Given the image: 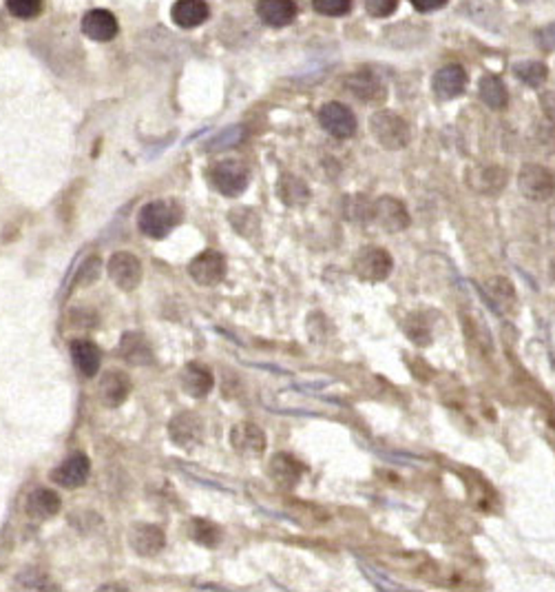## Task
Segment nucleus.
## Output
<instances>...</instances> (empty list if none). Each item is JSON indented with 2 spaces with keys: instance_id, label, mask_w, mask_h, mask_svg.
<instances>
[{
  "instance_id": "1",
  "label": "nucleus",
  "mask_w": 555,
  "mask_h": 592,
  "mask_svg": "<svg viewBox=\"0 0 555 592\" xmlns=\"http://www.w3.org/2000/svg\"><path fill=\"white\" fill-rule=\"evenodd\" d=\"M181 222V209L171 200H153L137 213V229L146 238L162 240Z\"/></svg>"
},
{
  "instance_id": "2",
  "label": "nucleus",
  "mask_w": 555,
  "mask_h": 592,
  "mask_svg": "<svg viewBox=\"0 0 555 592\" xmlns=\"http://www.w3.org/2000/svg\"><path fill=\"white\" fill-rule=\"evenodd\" d=\"M370 134L387 151H401L412 143L410 125L394 111H376L370 118Z\"/></svg>"
},
{
  "instance_id": "3",
  "label": "nucleus",
  "mask_w": 555,
  "mask_h": 592,
  "mask_svg": "<svg viewBox=\"0 0 555 592\" xmlns=\"http://www.w3.org/2000/svg\"><path fill=\"white\" fill-rule=\"evenodd\" d=\"M392 268H394V260H392V256L383 247H363L355 256V260H352L355 276L358 280L370 282V285L387 280Z\"/></svg>"
},
{
  "instance_id": "4",
  "label": "nucleus",
  "mask_w": 555,
  "mask_h": 592,
  "mask_svg": "<svg viewBox=\"0 0 555 592\" xmlns=\"http://www.w3.org/2000/svg\"><path fill=\"white\" fill-rule=\"evenodd\" d=\"M210 183H213V187L222 195H226V198H237V195H242L245 187H248L250 171L242 160H219V163L213 164V169H210Z\"/></svg>"
},
{
  "instance_id": "5",
  "label": "nucleus",
  "mask_w": 555,
  "mask_h": 592,
  "mask_svg": "<svg viewBox=\"0 0 555 592\" xmlns=\"http://www.w3.org/2000/svg\"><path fill=\"white\" fill-rule=\"evenodd\" d=\"M518 187L527 200L544 202L555 191L553 174L542 164H524L518 174Z\"/></svg>"
},
{
  "instance_id": "6",
  "label": "nucleus",
  "mask_w": 555,
  "mask_h": 592,
  "mask_svg": "<svg viewBox=\"0 0 555 592\" xmlns=\"http://www.w3.org/2000/svg\"><path fill=\"white\" fill-rule=\"evenodd\" d=\"M319 125L332 136V138L347 140L356 134V116L350 107L343 102H326L319 109Z\"/></svg>"
},
{
  "instance_id": "7",
  "label": "nucleus",
  "mask_w": 555,
  "mask_h": 592,
  "mask_svg": "<svg viewBox=\"0 0 555 592\" xmlns=\"http://www.w3.org/2000/svg\"><path fill=\"white\" fill-rule=\"evenodd\" d=\"M367 218L375 220L376 227H381L387 233H399L410 227V213H407L405 204L390 198V195H383L375 204H370Z\"/></svg>"
},
{
  "instance_id": "8",
  "label": "nucleus",
  "mask_w": 555,
  "mask_h": 592,
  "mask_svg": "<svg viewBox=\"0 0 555 592\" xmlns=\"http://www.w3.org/2000/svg\"><path fill=\"white\" fill-rule=\"evenodd\" d=\"M169 437L178 448L190 450L199 446L201 439H204V422H201L199 415L190 413V410L178 413L169 422Z\"/></svg>"
},
{
  "instance_id": "9",
  "label": "nucleus",
  "mask_w": 555,
  "mask_h": 592,
  "mask_svg": "<svg viewBox=\"0 0 555 592\" xmlns=\"http://www.w3.org/2000/svg\"><path fill=\"white\" fill-rule=\"evenodd\" d=\"M109 277L122 291H134L142 282V262L129 251H117L109 258Z\"/></svg>"
},
{
  "instance_id": "10",
  "label": "nucleus",
  "mask_w": 555,
  "mask_h": 592,
  "mask_svg": "<svg viewBox=\"0 0 555 592\" xmlns=\"http://www.w3.org/2000/svg\"><path fill=\"white\" fill-rule=\"evenodd\" d=\"M226 271H228L226 258L219 251H213V249L199 253V256L189 264L190 277L201 287H217L226 277Z\"/></svg>"
},
{
  "instance_id": "11",
  "label": "nucleus",
  "mask_w": 555,
  "mask_h": 592,
  "mask_svg": "<svg viewBox=\"0 0 555 592\" xmlns=\"http://www.w3.org/2000/svg\"><path fill=\"white\" fill-rule=\"evenodd\" d=\"M266 433L253 422H242L230 430V446L242 457H262L266 453Z\"/></svg>"
},
{
  "instance_id": "12",
  "label": "nucleus",
  "mask_w": 555,
  "mask_h": 592,
  "mask_svg": "<svg viewBox=\"0 0 555 592\" xmlns=\"http://www.w3.org/2000/svg\"><path fill=\"white\" fill-rule=\"evenodd\" d=\"M91 473V462L87 455L76 453L71 457H67L60 466H56L51 471V482L58 484L60 488H67V491H76V488L85 486L87 479H89Z\"/></svg>"
},
{
  "instance_id": "13",
  "label": "nucleus",
  "mask_w": 555,
  "mask_h": 592,
  "mask_svg": "<svg viewBox=\"0 0 555 592\" xmlns=\"http://www.w3.org/2000/svg\"><path fill=\"white\" fill-rule=\"evenodd\" d=\"M131 389H134V384H131L129 375H126L125 371L111 369L100 378V384H97V398H100V402L105 404L106 409H117V406L126 402Z\"/></svg>"
},
{
  "instance_id": "14",
  "label": "nucleus",
  "mask_w": 555,
  "mask_h": 592,
  "mask_svg": "<svg viewBox=\"0 0 555 592\" xmlns=\"http://www.w3.org/2000/svg\"><path fill=\"white\" fill-rule=\"evenodd\" d=\"M117 32H120L117 18L106 9H91L82 18V33L96 42H109L117 36Z\"/></svg>"
},
{
  "instance_id": "15",
  "label": "nucleus",
  "mask_w": 555,
  "mask_h": 592,
  "mask_svg": "<svg viewBox=\"0 0 555 592\" xmlns=\"http://www.w3.org/2000/svg\"><path fill=\"white\" fill-rule=\"evenodd\" d=\"M129 544L140 557H153L166 546V535L153 523H137L129 532Z\"/></svg>"
},
{
  "instance_id": "16",
  "label": "nucleus",
  "mask_w": 555,
  "mask_h": 592,
  "mask_svg": "<svg viewBox=\"0 0 555 592\" xmlns=\"http://www.w3.org/2000/svg\"><path fill=\"white\" fill-rule=\"evenodd\" d=\"M434 94L443 100H454L465 91L467 87V71L460 65H445L434 73Z\"/></svg>"
},
{
  "instance_id": "17",
  "label": "nucleus",
  "mask_w": 555,
  "mask_h": 592,
  "mask_svg": "<svg viewBox=\"0 0 555 592\" xmlns=\"http://www.w3.org/2000/svg\"><path fill=\"white\" fill-rule=\"evenodd\" d=\"M215 378L210 373L208 366L199 364V362H189L181 371V389H184L186 395L190 398L201 399L213 390Z\"/></svg>"
},
{
  "instance_id": "18",
  "label": "nucleus",
  "mask_w": 555,
  "mask_h": 592,
  "mask_svg": "<svg viewBox=\"0 0 555 592\" xmlns=\"http://www.w3.org/2000/svg\"><path fill=\"white\" fill-rule=\"evenodd\" d=\"M268 473L279 486L283 488H294L299 484V479L306 473V466H303L299 459H294L292 455L288 453H277L268 464Z\"/></svg>"
},
{
  "instance_id": "19",
  "label": "nucleus",
  "mask_w": 555,
  "mask_h": 592,
  "mask_svg": "<svg viewBox=\"0 0 555 592\" xmlns=\"http://www.w3.org/2000/svg\"><path fill=\"white\" fill-rule=\"evenodd\" d=\"M346 87L352 96L363 102H381L385 98L381 80L370 70H358L346 78Z\"/></svg>"
},
{
  "instance_id": "20",
  "label": "nucleus",
  "mask_w": 555,
  "mask_h": 592,
  "mask_svg": "<svg viewBox=\"0 0 555 592\" xmlns=\"http://www.w3.org/2000/svg\"><path fill=\"white\" fill-rule=\"evenodd\" d=\"M117 353H120L122 360L129 362L131 366H146L153 362V349L146 342V337L137 331H129L122 335Z\"/></svg>"
},
{
  "instance_id": "21",
  "label": "nucleus",
  "mask_w": 555,
  "mask_h": 592,
  "mask_svg": "<svg viewBox=\"0 0 555 592\" xmlns=\"http://www.w3.org/2000/svg\"><path fill=\"white\" fill-rule=\"evenodd\" d=\"M210 16V7L206 0H178L171 9V18L181 29H195L204 24Z\"/></svg>"
},
{
  "instance_id": "22",
  "label": "nucleus",
  "mask_w": 555,
  "mask_h": 592,
  "mask_svg": "<svg viewBox=\"0 0 555 592\" xmlns=\"http://www.w3.org/2000/svg\"><path fill=\"white\" fill-rule=\"evenodd\" d=\"M257 16L268 27H288L297 18V5L294 0H259Z\"/></svg>"
},
{
  "instance_id": "23",
  "label": "nucleus",
  "mask_w": 555,
  "mask_h": 592,
  "mask_svg": "<svg viewBox=\"0 0 555 592\" xmlns=\"http://www.w3.org/2000/svg\"><path fill=\"white\" fill-rule=\"evenodd\" d=\"M69 353H71L73 364L80 371L82 378H96V373L100 371L102 355L91 340H73L69 344Z\"/></svg>"
},
{
  "instance_id": "24",
  "label": "nucleus",
  "mask_w": 555,
  "mask_h": 592,
  "mask_svg": "<svg viewBox=\"0 0 555 592\" xmlns=\"http://www.w3.org/2000/svg\"><path fill=\"white\" fill-rule=\"evenodd\" d=\"M60 495L56 491H49V488H36L24 502V511L33 520H51L53 515L60 512Z\"/></svg>"
},
{
  "instance_id": "25",
  "label": "nucleus",
  "mask_w": 555,
  "mask_h": 592,
  "mask_svg": "<svg viewBox=\"0 0 555 592\" xmlns=\"http://www.w3.org/2000/svg\"><path fill=\"white\" fill-rule=\"evenodd\" d=\"M478 94L483 98L485 105L491 107V109H504L509 102L507 87H504V82L500 80L498 76H494V73H485V76L480 78Z\"/></svg>"
},
{
  "instance_id": "26",
  "label": "nucleus",
  "mask_w": 555,
  "mask_h": 592,
  "mask_svg": "<svg viewBox=\"0 0 555 592\" xmlns=\"http://www.w3.org/2000/svg\"><path fill=\"white\" fill-rule=\"evenodd\" d=\"M279 195L288 207H301L310 200V189L297 175H283L282 183H279Z\"/></svg>"
},
{
  "instance_id": "27",
  "label": "nucleus",
  "mask_w": 555,
  "mask_h": 592,
  "mask_svg": "<svg viewBox=\"0 0 555 592\" xmlns=\"http://www.w3.org/2000/svg\"><path fill=\"white\" fill-rule=\"evenodd\" d=\"M478 171V178H474V175H469V184L476 183V180H480L483 184H478L474 191H478V193H485V195H494L498 193L500 189L507 187V171L504 169H495V166H480Z\"/></svg>"
},
{
  "instance_id": "28",
  "label": "nucleus",
  "mask_w": 555,
  "mask_h": 592,
  "mask_svg": "<svg viewBox=\"0 0 555 592\" xmlns=\"http://www.w3.org/2000/svg\"><path fill=\"white\" fill-rule=\"evenodd\" d=\"M513 73L520 78V80L527 82L529 87H533V89L542 87L544 82H547V78H549L547 65H542V62H538V61L515 62Z\"/></svg>"
},
{
  "instance_id": "29",
  "label": "nucleus",
  "mask_w": 555,
  "mask_h": 592,
  "mask_svg": "<svg viewBox=\"0 0 555 592\" xmlns=\"http://www.w3.org/2000/svg\"><path fill=\"white\" fill-rule=\"evenodd\" d=\"M230 224L235 227V231L242 233V236L253 240V233L262 231V220H259V215L254 209H233L228 215Z\"/></svg>"
},
{
  "instance_id": "30",
  "label": "nucleus",
  "mask_w": 555,
  "mask_h": 592,
  "mask_svg": "<svg viewBox=\"0 0 555 592\" xmlns=\"http://www.w3.org/2000/svg\"><path fill=\"white\" fill-rule=\"evenodd\" d=\"M190 537L206 548H213L222 540V531L208 520H193L190 522Z\"/></svg>"
},
{
  "instance_id": "31",
  "label": "nucleus",
  "mask_w": 555,
  "mask_h": 592,
  "mask_svg": "<svg viewBox=\"0 0 555 592\" xmlns=\"http://www.w3.org/2000/svg\"><path fill=\"white\" fill-rule=\"evenodd\" d=\"M7 3V12L12 16L21 18V21H32V18L42 14V0H5Z\"/></svg>"
},
{
  "instance_id": "32",
  "label": "nucleus",
  "mask_w": 555,
  "mask_h": 592,
  "mask_svg": "<svg viewBox=\"0 0 555 592\" xmlns=\"http://www.w3.org/2000/svg\"><path fill=\"white\" fill-rule=\"evenodd\" d=\"M405 333L414 344L419 346H430L431 344V331L427 326L425 320H421L419 315H412L410 320L405 322Z\"/></svg>"
},
{
  "instance_id": "33",
  "label": "nucleus",
  "mask_w": 555,
  "mask_h": 592,
  "mask_svg": "<svg viewBox=\"0 0 555 592\" xmlns=\"http://www.w3.org/2000/svg\"><path fill=\"white\" fill-rule=\"evenodd\" d=\"M312 7L321 16H346L352 9V0H312Z\"/></svg>"
},
{
  "instance_id": "34",
  "label": "nucleus",
  "mask_w": 555,
  "mask_h": 592,
  "mask_svg": "<svg viewBox=\"0 0 555 592\" xmlns=\"http://www.w3.org/2000/svg\"><path fill=\"white\" fill-rule=\"evenodd\" d=\"M97 276H100V258L91 256V258H87V260L80 264V268H78L76 285L89 287L97 280Z\"/></svg>"
},
{
  "instance_id": "35",
  "label": "nucleus",
  "mask_w": 555,
  "mask_h": 592,
  "mask_svg": "<svg viewBox=\"0 0 555 592\" xmlns=\"http://www.w3.org/2000/svg\"><path fill=\"white\" fill-rule=\"evenodd\" d=\"M487 291L491 293V297H494V302H513L515 300V291H513V285L507 280V277H494V280L487 285Z\"/></svg>"
},
{
  "instance_id": "36",
  "label": "nucleus",
  "mask_w": 555,
  "mask_h": 592,
  "mask_svg": "<svg viewBox=\"0 0 555 592\" xmlns=\"http://www.w3.org/2000/svg\"><path fill=\"white\" fill-rule=\"evenodd\" d=\"M242 136H244V129H242V127H230V129H226L224 134H219L217 138L210 140V145L206 146V149H208V151L226 149V146L237 145L239 140H242Z\"/></svg>"
},
{
  "instance_id": "37",
  "label": "nucleus",
  "mask_w": 555,
  "mask_h": 592,
  "mask_svg": "<svg viewBox=\"0 0 555 592\" xmlns=\"http://www.w3.org/2000/svg\"><path fill=\"white\" fill-rule=\"evenodd\" d=\"M18 584H21V588H27V590H53V586L36 570L23 572V575L18 577Z\"/></svg>"
},
{
  "instance_id": "38",
  "label": "nucleus",
  "mask_w": 555,
  "mask_h": 592,
  "mask_svg": "<svg viewBox=\"0 0 555 592\" xmlns=\"http://www.w3.org/2000/svg\"><path fill=\"white\" fill-rule=\"evenodd\" d=\"M399 7V0H365V9L370 16L375 18H385L392 16Z\"/></svg>"
},
{
  "instance_id": "39",
  "label": "nucleus",
  "mask_w": 555,
  "mask_h": 592,
  "mask_svg": "<svg viewBox=\"0 0 555 592\" xmlns=\"http://www.w3.org/2000/svg\"><path fill=\"white\" fill-rule=\"evenodd\" d=\"M412 7L416 9V12L421 14H430V12H436V9L445 7L447 0H410Z\"/></svg>"
},
{
  "instance_id": "40",
  "label": "nucleus",
  "mask_w": 555,
  "mask_h": 592,
  "mask_svg": "<svg viewBox=\"0 0 555 592\" xmlns=\"http://www.w3.org/2000/svg\"><path fill=\"white\" fill-rule=\"evenodd\" d=\"M0 29H3V16H0Z\"/></svg>"
},
{
  "instance_id": "41",
  "label": "nucleus",
  "mask_w": 555,
  "mask_h": 592,
  "mask_svg": "<svg viewBox=\"0 0 555 592\" xmlns=\"http://www.w3.org/2000/svg\"><path fill=\"white\" fill-rule=\"evenodd\" d=\"M520 3H529V0H520Z\"/></svg>"
}]
</instances>
